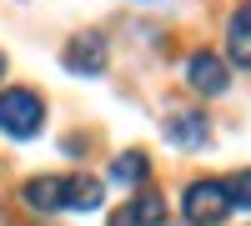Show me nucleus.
<instances>
[{"instance_id": "obj_12", "label": "nucleus", "mask_w": 251, "mask_h": 226, "mask_svg": "<svg viewBox=\"0 0 251 226\" xmlns=\"http://www.w3.org/2000/svg\"><path fill=\"white\" fill-rule=\"evenodd\" d=\"M0 75H5V55H0Z\"/></svg>"}, {"instance_id": "obj_10", "label": "nucleus", "mask_w": 251, "mask_h": 226, "mask_svg": "<svg viewBox=\"0 0 251 226\" xmlns=\"http://www.w3.org/2000/svg\"><path fill=\"white\" fill-rule=\"evenodd\" d=\"M100 196H106V186H100L96 176H71L66 181V206L71 211H96Z\"/></svg>"}, {"instance_id": "obj_7", "label": "nucleus", "mask_w": 251, "mask_h": 226, "mask_svg": "<svg viewBox=\"0 0 251 226\" xmlns=\"http://www.w3.org/2000/svg\"><path fill=\"white\" fill-rule=\"evenodd\" d=\"M25 206L30 211H60L66 206V181L60 176H35V181H25Z\"/></svg>"}, {"instance_id": "obj_9", "label": "nucleus", "mask_w": 251, "mask_h": 226, "mask_svg": "<svg viewBox=\"0 0 251 226\" xmlns=\"http://www.w3.org/2000/svg\"><path fill=\"white\" fill-rule=\"evenodd\" d=\"M146 176H151V161H146L141 151H121L111 161V181L116 186H146Z\"/></svg>"}, {"instance_id": "obj_1", "label": "nucleus", "mask_w": 251, "mask_h": 226, "mask_svg": "<svg viewBox=\"0 0 251 226\" xmlns=\"http://www.w3.org/2000/svg\"><path fill=\"white\" fill-rule=\"evenodd\" d=\"M40 126H46V106H40V96H35V91H25V86L0 91V131H5V136L30 141Z\"/></svg>"}, {"instance_id": "obj_4", "label": "nucleus", "mask_w": 251, "mask_h": 226, "mask_svg": "<svg viewBox=\"0 0 251 226\" xmlns=\"http://www.w3.org/2000/svg\"><path fill=\"white\" fill-rule=\"evenodd\" d=\"M111 226H166V196L151 191V186H141V191L111 216Z\"/></svg>"}, {"instance_id": "obj_2", "label": "nucleus", "mask_w": 251, "mask_h": 226, "mask_svg": "<svg viewBox=\"0 0 251 226\" xmlns=\"http://www.w3.org/2000/svg\"><path fill=\"white\" fill-rule=\"evenodd\" d=\"M181 211H186V221H191V226H216L226 211H231L226 186H221V181H191V186H186Z\"/></svg>"}, {"instance_id": "obj_3", "label": "nucleus", "mask_w": 251, "mask_h": 226, "mask_svg": "<svg viewBox=\"0 0 251 226\" xmlns=\"http://www.w3.org/2000/svg\"><path fill=\"white\" fill-rule=\"evenodd\" d=\"M166 141L181 146V151L206 146V141H211V121H206V111L201 106H176L171 116H166Z\"/></svg>"}, {"instance_id": "obj_11", "label": "nucleus", "mask_w": 251, "mask_h": 226, "mask_svg": "<svg viewBox=\"0 0 251 226\" xmlns=\"http://www.w3.org/2000/svg\"><path fill=\"white\" fill-rule=\"evenodd\" d=\"M221 186H226V201H231V206L251 211V171H236L231 181H221Z\"/></svg>"}, {"instance_id": "obj_8", "label": "nucleus", "mask_w": 251, "mask_h": 226, "mask_svg": "<svg viewBox=\"0 0 251 226\" xmlns=\"http://www.w3.org/2000/svg\"><path fill=\"white\" fill-rule=\"evenodd\" d=\"M226 50H231V66H251V5L231 15V25H226Z\"/></svg>"}, {"instance_id": "obj_5", "label": "nucleus", "mask_w": 251, "mask_h": 226, "mask_svg": "<svg viewBox=\"0 0 251 226\" xmlns=\"http://www.w3.org/2000/svg\"><path fill=\"white\" fill-rule=\"evenodd\" d=\"M66 66L80 71V75H100V71H106V35H96V30L71 35V46H66Z\"/></svg>"}, {"instance_id": "obj_6", "label": "nucleus", "mask_w": 251, "mask_h": 226, "mask_svg": "<svg viewBox=\"0 0 251 226\" xmlns=\"http://www.w3.org/2000/svg\"><path fill=\"white\" fill-rule=\"evenodd\" d=\"M186 80H191L201 96H221L231 75H226V66H221L211 50H191V60H186Z\"/></svg>"}]
</instances>
